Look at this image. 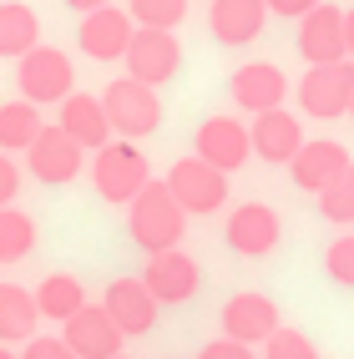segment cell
<instances>
[{
	"mask_svg": "<svg viewBox=\"0 0 354 359\" xmlns=\"http://www.w3.org/2000/svg\"><path fill=\"white\" fill-rule=\"evenodd\" d=\"M147 182H152V167L137 152V142L116 137L102 152H91V187H97L102 203H132Z\"/></svg>",
	"mask_w": 354,
	"mask_h": 359,
	"instance_id": "obj_3",
	"label": "cell"
},
{
	"mask_svg": "<svg viewBox=\"0 0 354 359\" xmlns=\"http://www.w3.org/2000/svg\"><path fill=\"white\" fill-rule=\"evenodd\" d=\"M228 91H233V107L264 116V111H278L283 107V97H289V76H283L273 61H248V66L233 71Z\"/></svg>",
	"mask_w": 354,
	"mask_h": 359,
	"instance_id": "obj_18",
	"label": "cell"
},
{
	"mask_svg": "<svg viewBox=\"0 0 354 359\" xmlns=\"http://www.w3.org/2000/svg\"><path fill=\"white\" fill-rule=\"evenodd\" d=\"M61 339L71 344L76 359H116L122 344H127V334L111 324V314H107L102 304H86L81 314H71L61 324Z\"/></svg>",
	"mask_w": 354,
	"mask_h": 359,
	"instance_id": "obj_14",
	"label": "cell"
},
{
	"mask_svg": "<svg viewBox=\"0 0 354 359\" xmlns=\"http://www.w3.org/2000/svg\"><path fill=\"white\" fill-rule=\"evenodd\" d=\"M0 359H20V354H15V349H11V344H0Z\"/></svg>",
	"mask_w": 354,
	"mask_h": 359,
	"instance_id": "obj_37",
	"label": "cell"
},
{
	"mask_svg": "<svg viewBox=\"0 0 354 359\" xmlns=\"http://www.w3.org/2000/svg\"><path fill=\"white\" fill-rule=\"evenodd\" d=\"M349 162H354V157H349L344 142H334V137H314V142H304L299 157L289 162V177H294L299 193H314V198H319Z\"/></svg>",
	"mask_w": 354,
	"mask_h": 359,
	"instance_id": "obj_19",
	"label": "cell"
},
{
	"mask_svg": "<svg viewBox=\"0 0 354 359\" xmlns=\"http://www.w3.org/2000/svg\"><path fill=\"white\" fill-rule=\"evenodd\" d=\"M349 116H354V102H349Z\"/></svg>",
	"mask_w": 354,
	"mask_h": 359,
	"instance_id": "obj_38",
	"label": "cell"
},
{
	"mask_svg": "<svg viewBox=\"0 0 354 359\" xmlns=\"http://www.w3.org/2000/svg\"><path fill=\"white\" fill-rule=\"evenodd\" d=\"M193 157L212 162L218 172H238V167L253 157V137L248 122H233V116H207L193 137Z\"/></svg>",
	"mask_w": 354,
	"mask_h": 359,
	"instance_id": "obj_15",
	"label": "cell"
},
{
	"mask_svg": "<svg viewBox=\"0 0 354 359\" xmlns=\"http://www.w3.org/2000/svg\"><path fill=\"white\" fill-rule=\"evenodd\" d=\"M102 309L111 314V324L127 334V339H137V334H152L157 329V314H162V304L152 299V289L137 278H111L107 283V294H102Z\"/></svg>",
	"mask_w": 354,
	"mask_h": 359,
	"instance_id": "obj_12",
	"label": "cell"
},
{
	"mask_svg": "<svg viewBox=\"0 0 354 359\" xmlns=\"http://www.w3.org/2000/svg\"><path fill=\"white\" fill-rule=\"evenodd\" d=\"M268 26V0H212L207 31L218 46H253Z\"/></svg>",
	"mask_w": 354,
	"mask_h": 359,
	"instance_id": "obj_21",
	"label": "cell"
},
{
	"mask_svg": "<svg viewBox=\"0 0 354 359\" xmlns=\"http://www.w3.org/2000/svg\"><path fill=\"white\" fill-rule=\"evenodd\" d=\"M132 36H137V20L122 6H102V11L81 15V26H76V46L91 61H122Z\"/></svg>",
	"mask_w": 354,
	"mask_h": 359,
	"instance_id": "obj_11",
	"label": "cell"
},
{
	"mask_svg": "<svg viewBox=\"0 0 354 359\" xmlns=\"http://www.w3.org/2000/svg\"><path fill=\"white\" fill-rule=\"evenodd\" d=\"M41 46V15L26 6V0H0V56H31Z\"/></svg>",
	"mask_w": 354,
	"mask_h": 359,
	"instance_id": "obj_23",
	"label": "cell"
},
{
	"mask_svg": "<svg viewBox=\"0 0 354 359\" xmlns=\"http://www.w3.org/2000/svg\"><path fill=\"white\" fill-rule=\"evenodd\" d=\"M248 137H253V157L258 162H273V167H289L299 157V147L309 137H304V122L294 111H264V116H253L248 122Z\"/></svg>",
	"mask_w": 354,
	"mask_h": 359,
	"instance_id": "obj_20",
	"label": "cell"
},
{
	"mask_svg": "<svg viewBox=\"0 0 354 359\" xmlns=\"http://www.w3.org/2000/svg\"><path fill=\"white\" fill-rule=\"evenodd\" d=\"M127 15L142 31H177L187 20V0H127Z\"/></svg>",
	"mask_w": 354,
	"mask_h": 359,
	"instance_id": "obj_27",
	"label": "cell"
},
{
	"mask_svg": "<svg viewBox=\"0 0 354 359\" xmlns=\"http://www.w3.org/2000/svg\"><path fill=\"white\" fill-rule=\"evenodd\" d=\"M20 193V167L11 162V152H0V208H15Z\"/></svg>",
	"mask_w": 354,
	"mask_h": 359,
	"instance_id": "obj_33",
	"label": "cell"
},
{
	"mask_svg": "<svg viewBox=\"0 0 354 359\" xmlns=\"http://www.w3.org/2000/svg\"><path fill=\"white\" fill-rule=\"evenodd\" d=\"M41 324L36 294L20 283H0V344H31Z\"/></svg>",
	"mask_w": 354,
	"mask_h": 359,
	"instance_id": "obj_22",
	"label": "cell"
},
{
	"mask_svg": "<svg viewBox=\"0 0 354 359\" xmlns=\"http://www.w3.org/2000/svg\"><path fill=\"white\" fill-rule=\"evenodd\" d=\"M198 359H258V349H248L238 339H228V334H218V339H207L198 349Z\"/></svg>",
	"mask_w": 354,
	"mask_h": 359,
	"instance_id": "obj_31",
	"label": "cell"
},
{
	"mask_svg": "<svg viewBox=\"0 0 354 359\" xmlns=\"http://www.w3.org/2000/svg\"><path fill=\"white\" fill-rule=\"evenodd\" d=\"M319 212H324L329 223H339V228H349V223H354V162H349L344 172H339V177L319 193Z\"/></svg>",
	"mask_w": 354,
	"mask_h": 359,
	"instance_id": "obj_28",
	"label": "cell"
},
{
	"mask_svg": "<svg viewBox=\"0 0 354 359\" xmlns=\"http://www.w3.org/2000/svg\"><path fill=\"white\" fill-rule=\"evenodd\" d=\"M314 6H324V0H268V15H289V20H304Z\"/></svg>",
	"mask_w": 354,
	"mask_h": 359,
	"instance_id": "obj_34",
	"label": "cell"
},
{
	"mask_svg": "<svg viewBox=\"0 0 354 359\" xmlns=\"http://www.w3.org/2000/svg\"><path fill=\"white\" fill-rule=\"evenodd\" d=\"M102 107H107V122H111V132L122 142H142V137H152L162 127V97H157V86H142L132 76L107 81Z\"/></svg>",
	"mask_w": 354,
	"mask_h": 359,
	"instance_id": "obj_2",
	"label": "cell"
},
{
	"mask_svg": "<svg viewBox=\"0 0 354 359\" xmlns=\"http://www.w3.org/2000/svg\"><path fill=\"white\" fill-rule=\"evenodd\" d=\"M162 182L172 187V198L182 203V212H193V218H207V212H218L228 203V172H218V167L203 162V157L172 162V172Z\"/></svg>",
	"mask_w": 354,
	"mask_h": 359,
	"instance_id": "obj_6",
	"label": "cell"
},
{
	"mask_svg": "<svg viewBox=\"0 0 354 359\" xmlns=\"http://www.w3.org/2000/svg\"><path fill=\"white\" fill-rule=\"evenodd\" d=\"M283 238V218L273 212V203H238L223 223V243L238 258H268Z\"/></svg>",
	"mask_w": 354,
	"mask_h": 359,
	"instance_id": "obj_8",
	"label": "cell"
},
{
	"mask_svg": "<svg viewBox=\"0 0 354 359\" xmlns=\"http://www.w3.org/2000/svg\"><path fill=\"white\" fill-rule=\"evenodd\" d=\"M116 359H127V354H116Z\"/></svg>",
	"mask_w": 354,
	"mask_h": 359,
	"instance_id": "obj_39",
	"label": "cell"
},
{
	"mask_svg": "<svg viewBox=\"0 0 354 359\" xmlns=\"http://www.w3.org/2000/svg\"><path fill=\"white\" fill-rule=\"evenodd\" d=\"M20 359H76L66 339H51V334H36V339L20 349Z\"/></svg>",
	"mask_w": 354,
	"mask_h": 359,
	"instance_id": "obj_32",
	"label": "cell"
},
{
	"mask_svg": "<svg viewBox=\"0 0 354 359\" xmlns=\"http://www.w3.org/2000/svg\"><path fill=\"white\" fill-rule=\"evenodd\" d=\"M354 102V61H329V66H309L299 76V111L314 122H334L349 116Z\"/></svg>",
	"mask_w": 354,
	"mask_h": 359,
	"instance_id": "obj_5",
	"label": "cell"
},
{
	"mask_svg": "<svg viewBox=\"0 0 354 359\" xmlns=\"http://www.w3.org/2000/svg\"><path fill=\"white\" fill-rule=\"evenodd\" d=\"M36 248V218L31 212H20V208H0V263H20V258H31Z\"/></svg>",
	"mask_w": 354,
	"mask_h": 359,
	"instance_id": "obj_26",
	"label": "cell"
},
{
	"mask_svg": "<svg viewBox=\"0 0 354 359\" xmlns=\"http://www.w3.org/2000/svg\"><path fill=\"white\" fill-rule=\"evenodd\" d=\"M324 273L339 283V289H354V233H339L334 243L324 248Z\"/></svg>",
	"mask_w": 354,
	"mask_h": 359,
	"instance_id": "obj_29",
	"label": "cell"
},
{
	"mask_svg": "<svg viewBox=\"0 0 354 359\" xmlns=\"http://www.w3.org/2000/svg\"><path fill=\"white\" fill-rule=\"evenodd\" d=\"M127 233H132V243L142 248V253H168V248H177L182 243V233H187V212H182V203L172 198V187L168 182H147L142 193L127 203Z\"/></svg>",
	"mask_w": 354,
	"mask_h": 359,
	"instance_id": "obj_1",
	"label": "cell"
},
{
	"mask_svg": "<svg viewBox=\"0 0 354 359\" xmlns=\"http://www.w3.org/2000/svg\"><path fill=\"white\" fill-rule=\"evenodd\" d=\"M218 324H223V334H228V339H238V344H248V349H264V344L273 339V334L283 329V319H278V304H273L268 294H258V289L233 294V299L223 304Z\"/></svg>",
	"mask_w": 354,
	"mask_h": 359,
	"instance_id": "obj_9",
	"label": "cell"
},
{
	"mask_svg": "<svg viewBox=\"0 0 354 359\" xmlns=\"http://www.w3.org/2000/svg\"><path fill=\"white\" fill-rule=\"evenodd\" d=\"M344 46H349V61H354V11H344Z\"/></svg>",
	"mask_w": 354,
	"mask_h": 359,
	"instance_id": "obj_36",
	"label": "cell"
},
{
	"mask_svg": "<svg viewBox=\"0 0 354 359\" xmlns=\"http://www.w3.org/2000/svg\"><path fill=\"white\" fill-rule=\"evenodd\" d=\"M299 56L309 66H329V61H349L344 46V11L339 6H314L309 15L299 20Z\"/></svg>",
	"mask_w": 354,
	"mask_h": 359,
	"instance_id": "obj_17",
	"label": "cell"
},
{
	"mask_svg": "<svg viewBox=\"0 0 354 359\" xmlns=\"http://www.w3.org/2000/svg\"><path fill=\"white\" fill-rule=\"evenodd\" d=\"M36 309H41V319H51V324H66L71 314H81L86 309L81 278L76 273H46L36 283Z\"/></svg>",
	"mask_w": 354,
	"mask_h": 359,
	"instance_id": "obj_24",
	"label": "cell"
},
{
	"mask_svg": "<svg viewBox=\"0 0 354 359\" xmlns=\"http://www.w3.org/2000/svg\"><path fill=\"white\" fill-rule=\"evenodd\" d=\"M142 283L152 289L157 304H187L198 289H203V269L193 253L182 248H168V253H152L147 269H142Z\"/></svg>",
	"mask_w": 354,
	"mask_h": 359,
	"instance_id": "obj_13",
	"label": "cell"
},
{
	"mask_svg": "<svg viewBox=\"0 0 354 359\" xmlns=\"http://www.w3.org/2000/svg\"><path fill=\"white\" fill-rule=\"evenodd\" d=\"M15 86L31 107H61L71 91H76V66L56 46H36L31 56L15 61Z\"/></svg>",
	"mask_w": 354,
	"mask_h": 359,
	"instance_id": "obj_4",
	"label": "cell"
},
{
	"mask_svg": "<svg viewBox=\"0 0 354 359\" xmlns=\"http://www.w3.org/2000/svg\"><path fill=\"white\" fill-rule=\"evenodd\" d=\"M56 127L76 142L81 152H102L107 142H116V132L107 122V107H102V97H91V91H71L56 107Z\"/></svg>",
	"mask_w": 354,
	"mask_h": 359,
	"instance_id": "obj_16",
	"label": "cell"
},
{
	"mask_svg": "<svg viewBox=\"0 0 354 359\" xmlns=\"http://www.w3.org/2000/svg\"><path fill=\"white\" fill-rule=\"evenodd\" d=\"M127 76L132 81H142V86H168L177 71H182V41H177V31H142L137 26V36H132V46H127Z\"/></svg>",
	"mask_w": 354,
	"mask_h": 359,
	"instance_id": "obj_7",
	"label": "cell"
},
{
	"mask_svg": "<svg viewBox=\"0 0 354 359\" xmlns=\"http://www.w3.org/2000/svg\"><path fill=\"white\" fill-rule=\"evenodd\" d=\"M258 359H319V349H314L309 334H299V329H278L273 339L264 344V354H258Z\"/></svg>",
	"mask_w": 354,
	"mask_h": 359,
	"instance_id": "obj_30",
	"label": "cell"
},
{
	"mask_svg": "<svg viewBox=\"0 0 354 359\" xmlns=\"http://www.w3.org/2000/svg\"><path fill=\"white\" fill-rule=\"evenodd\" d=\"M41 107H31L26 97H15V102H6L0 107V152H31V142L41 137Z\"/></svg>",
	"mask_w": 354,
	"mask_h": 359,
	"instance_id": "obj_25",
	"label": "cell"
},
{
	"mask_svg": "<svg viewBox=\"0 0 354 359\" xmlns=\"http://www.w3.org/2000/svg\"><path fill=\"white\" fill-rule=\"evenodd\" d=\"M71 11H81V15H91V11H102V6H111V0H66Z\"/></svg>",
	"mask_w": 354,
	"mask_h": 359,
	"instance_id": "obj_35",
	"label": "cell"
},
{
	"mask_svg": "<svg viewBox=\"0 0 354 359\" xmlns=\"http://www.w3.org/2000/svg\"><path fill=\"white\" fill-rule=\"evenodd\" d=\"M26 167H31V177H36V182H46V187H66V182H76V177H81L86 152H81L56 122H46L41 137L31 142V152H26Z\"/></svg>",
	"mask_w": 354,
	"mask_h": 359,
	"instance_id": "obj_10",
	"label": "cell"
}]
</instances>
